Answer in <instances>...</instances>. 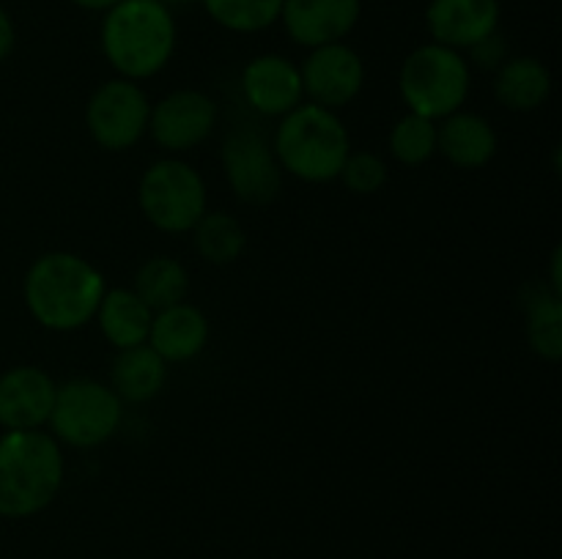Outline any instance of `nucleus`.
Masks as SVG:
<instances>
[{
    "label": "nucleus",
    "mask_w": 562,
    "mask_h": 559,
    "mask_svg": "<svg viewBox=\"0 0 562 559\" xmlns=\"http://www.w3.org/2000/svg\"><path fill=\"white\" fill-rule=\"evenodd\" d=\"M104 290V274L91 261L66 250L36 258L22 283L27 312L49 332H75L91 323Z\"/></svg>",
    "instance_id": "obj_1"
},
{
    "label": "nucleus",
    "mask_w": 562,
    "mask_h": 559,
    "mask_svg": "<svg viewBox=\"0 0 562 559\" xmlns=\"http://www.w3.org/2000/svg\"><path fill=\"white\" fill-rule=\"evenodd\" d=\"M173 11L159 5L157 0H121L104 11L102 53L108 64L124 80H148L170 64L176 53Z\"/></svg>",
    "instance_id": "obj_2"
},
{
    "label": "nucleus",
    "mask_w": 562,
    "mask_h": 559,
    "mask_svg": "<svg viewBox=\"0 0 562 559\" xmlns=\"http://www.w3.org/2000/svg\"><path fill=\"white\" fill-rule=\"evenodd\" d=\"M64 449L53 433L5 431L0 436V518H31L64 488Z\"/></svg>",
    "instance_id": "obj_3"
},
{
    "label": "nucleus",
    "mask_w": 562,
    "mask_h": 559,
    "mask_svg": "<svg viewBox=\"0 0 562 559\" xmlns=\"http://www.w3.org/2000/svg\"><path fill=\"white\" fill-rule=\"evenodd\" d=\"M272 151L283 173L307 184H327L344 170L351 137L335 110L302 102L280 118Z\"/></svg>",
    "instance_id": "obj_4"
},
{
    "label": "nucleus",
    "mask_w": 562,
    "mask_h": 559,
    "mask_svg": "<svg viewBox=\"0 0 562 559\" xmlns=\"http://www.w3.org/2000/svg\"><path fill=\"white\" fill-rule=\"evenodd\" d=\"M472 66L459 49L445 44H423L412 49L398 71V91L409 113L442 121L461 110L470 96Z\"/></svg>",
    "instance_id": "obj_5"
},
{
    "label": "nucleus",
    "mask_w": 562,
    "mask_h": 559,
    "mask_svg": "<svg viewBox=\"0 0 562 559\" xmlns=\"http://www.w3.org/2000/svg\"><path fill=\"white\" fill-rule=\"evenodd\" d=\"M137 206L143 217L162 233H190L198 219L209 212L206 181L184 159H157L140 175Z\"/></svg>",
    "instance_id": "obj_6"
},
{
    "label": "nucleus",
    "mask_w": 562,
    "mask_h": 559,
    "mask_svg": "<svg viewBox=\"0 0 562 559\" xmlns=\"http://www.w3.org/2000/svg\"><path fill=\"white\" fill-rule=\"evenodd\" d=\"M124 420V400L97 378H71L55 392L49 433L58 444L93 449L110 442Z\"/></svg>",
    "instance_id": "obj_7"
},
{
    "label": "nucleus",
    "mask_w": 562,
    "mask_h": 559,
    "mask_svg": "<svg viewBox=\"0 0 562 559\" xmlns=\"http://www.w3.org/2000/svg\"><path fill=\"white\" fill-rule=\"evenodd\" d=\"M146 91L135 80L113 77L91 93L86 104V126L104 151H130L148 132Z\"/></svg>",
    "instance_id": "obj_8"
},
{
    "label": "nucleus",
    "mask_w": 562,
    "mask_h": 559,
    "mask_svg": "<svg viewBox=\"0 0 562 559\" xmlns=\"http://www.w3.org/2000/svg\"><path fill=\"white\" fill-rule=\"evenodd\" d=\"M223 170L234 195L250 206H267L283 186V170L274 159L272 142L252 126H239L225 137Z\"/></svg>",
    "instance_id": "obj_9"
},
{
    "label": "nucleus",
    "mask_w": 562,
    "mask_h": 559,
    "mask_svg": "<svg viewBox=\"0 0 562 559\" xmlns=\"http://www.w3.org/2000/svg\"><path fill=\"white\" fill-rule=\"evenodd\" d=\"M217 115L220 110L209 93L198 88H179L151 104L148 132L159 148L170 153H184L209 140L217 126Z\"/></svg>",
    "instance_id": "obj_10"
},
{
    "label": "nucleus",
    "mask_w": 562,
    "mask_h": 559,
    "mask_svg": "<svg viewBox=\"0 0 562 559\" xmlns=\"http://www.w3.org/2000/svg\"><path fill=\"white\" fill-rule=\"evenodd\" d=\"M300 75L311 104L335 110V113L355 102L366 85V64L360 53L344 42L311 49V55L302 60Z\"/></svg>",
    "instance_id": "obj_11"
},
{
    "label": "nucleus",
    "mask_w": 562,
    "mask_h": 559,
    "mask_svg": "<svg viewBox=\"0 0 562 559\" xmlns=\"http://www.w3.org/2000/svg\"><path fill=\"white\" fill-rule=\"evenodd\" d=\"M241 96L256 113L283 118L305 102L300 66L278 53H263L241 69Z\"/></svg>",
    "instance_id": "obj_12"
},
{
    "label": "nucleus",
    "mask_w": 562,
    "mask_h": 559,
    "mask_svg": "<svg viewBox=\"0 0 562 559\" xmlns=\"http://www.w3.org/2000/svg\"><path fill=\"white\" fill-rule=\"evenodd\" d=\"M58 384L36 365L11 367L0 376V427L38 431L49 422Z\"/></svg>",
    "instance_id": "obj_13"
},
{
    "label": "nucleus",
    "mask_w": 562,
    "mask_h": 559,
    "mask_svg": "<svg viewBox=\"0 0 562 559\" xmlns=\"http://www.w3.org/2000/svg\"><path fill=\"white\" fill-rule=\"evenodd\" d=\"M362 0H283L280 22L294 44L307 49L344 42L357 27Z\"/></svg>",
    "instance_id": "obj_14"
},
{
    "label": "nucleus",
    "mask_w": 562,
    "mask_h": 559,
    "mask_svg": "<svg viewBox=\"0 0 562 559\" xmlns=\"http://www.w3.org/2000/svg\"><path fill=\"white\" fill-rule=\"evenodd\" d=\"M426 25L434 42L461 53L497 33L499 0H431Z\"/></svg>",
    "instance_id": "obj_15"
},
{
    "label": "nucleus",
    "mask_w": 562,
    "mask_h": 559,
    "mask_svg": "<svg viewBox=\"0 0 562 559\" xmlns=\"http://www.w3.org/2000/svg\"><path fill=\"white\" fill-rule=\"evenodd\" d=\"M497 132L477 113L456 110L437 124V153L461 170H481L497 157Z\"/></svg>",
    "instance_id": "obj_16"
},
{
    "label": "nucleus",
    "mask_w": 562,
    "mask_h": 559,
    "mask_svg": "<svg viewBox=\"0 0 562 559\" xmlns=\"http://www.w3.org/2000/svg\"><path fill=\"white\" fill-rule=\"evenodd\" d=\"M209 334H212V327H209V318L203 316V310H198L190 301H181V305L154 312L146 343L168 365H173V362L195 360L209 345Z\"/></svg>",
    "instance_id": "obj_17"
},
{
    "label": "nucleus",
    "mask_w": 562,
    "mask_h": 559,
    "mask_svg": "<svg viewBox=\"0 0 562 559\" xmlns=\"http://www.w3.org/2000/svg\"><path fill=\"white\" fill-rule=\"evenodd\" d=\"M93 318H97L104 340L115 351H124L146 343L148 332H151L154 310L132 288H110L104 290Z\"/></svg>",
    "instance_id": "obj_18"
},
{
    "label": "nucleus",
    "mask_w": 562,
    "mask_h": 559,
    "mask_svg": "<svg viewBox=\"0 0 562 559\" xmlns=\"http://www.w3.org/2000/svg\"><path fill=\"white\" fill-rule=\"evenodd\" d=\"M549 93H552V75L547 64L532 55L508 58L494 77V96L510 113H532L543 107Z\"/></svg>",
    "instance_id": "obj_19"
},
{
    "label": "nucleus",
    "mask_w": 562,
    "mask_h": 559,
    "mask_svg": "<svg viewBox=\"0 0 562 559\" xmlns=\"http://www.w3.org/2000/svg\"><path fill=\"white\" fill-rule=\"evenodd\" d=\"M168 384V362L148 343L119 351L110 370V387L126 403H148Z\"/></svg>",
    "instance_id": "obj_20"
},
{
    "label": "nucleus",
    "mask_w": 562,
    "mask_h": 559,
    "mask_svg": "<svg viewBox=\"0 0 562 559\" xmlns=\"http://www.w3.org/2000/svg\"><path fill=\"white\" fill-rule=\"evenodd\" d=\"M527 340L541 360L558 362L562 356V296L549 285L525 290Z\"/></svg>",
    "instance_id": "obj_21"
},
{
    "label": "nucleus",
    "mask_w": 562,
    "mask_h": 559,
    "mask_svg": "<svg viewBox=\"0 0 562 559\" xmlns=\"http://www.w3.org/2000/svg\"><path fill=\"white\" fill-rule=\"evenodd\" d=\"M137 296L151 307L154 312L165 310L187 301L190 294V272L181 261L168 255H154L143 263L135 272V285H132Z\"/></svg>",
    "instance_id": "obj_22"
},
{
    "label": "nucleus",
    "mask_w": 562,
    "mask_h": 559,
    "mask_svg": "<svg viewBox=\"0 0 562 559\" xmlns=\"http://www.w3.org/2000/svg\"><path fill=\"white\" fill-rule=\"evenodd\" d=\"M195 233V250L203 261L214 266H225L241 258L247 247V233L239 219L228 212H206L198 225L192 228Z\"/></svg>",
    "instance_id": "obj_23"
},
{
    "label": "nucleus",
    "mask_w": 562,
    "mask_h": 559,
    "mask_svg": "<svg viewBox=\"0 0 562 559\" xmlns=\"http://www.w3.org/2000/svg\"><path fill=\"white\" fill-rule=\"evenodd\" d=\"M220 27L234 33H261L280 20L283 0H201Z\"/></svg>",
    "instance_id": "obj_24"
},
{
    "label": "nucleus",
    "mask_w": 562,
    "mask_h": 559,
    "mask_svg": "<svg viewBox=\"0 0 562 559\" xmlns=\"http://www.w3.org/2000/svg\"><path fill=\"white\" fill-rule=\"evenodd\" d=\"M390 153L406 168L426 164L437 153V121L406 113L390 129Z\"/></svg>",
    "instance_id": "obj_25"
},
{
    "label": "nucleus",
    "mask_w": 562,
    "mask_h": 559,
    "mask_svg": "<svg viewBox=\"0 0 562 559\" xmlns=\"http://www.w3.org/2000/svg\"><path fill=\"white\" fill-rule=\"evenodd\" d=\"M387 162L373 151H351L338 179L355 195H376L387 184Z\"/></svg>",
    "instance_id": "obj_26"
},
{
    "label": "nucleus",
    "mask_w": 562,
    "mask_h": 559,
    "mask_svg": "<svg viewBox=\"0 0 562 559\" xmlns=\"http://www.w3.org/2000/svg\"><path fill=\"white\" fill-rule=\"evenodd\" d=\"M470 53H472V64L481 66V69L497 71L499 66L508 60V44H505V38L499 36V33H492L488 38L477 42L475 47H470Z\"/></svg>",
    "instance_id": "obj_27"
},
{
    "label": "nucleus",
    "mask_w": 562,
    "mask_h": 559,
    "mask_svg": "<svg viewBox=\"0 0 562 559\" xmlns=\"http://www.w3.org/2000/svg\"><path fill=\"white\" fill-rule=\"evenodd\" d=\"M16 44V31H14V20L9 16V11L0 5V64L14 53Z\"/></svg>",
    "instance_id": "obj_28"
},
{
    "label": "nucleus",
    "mask_w": 562,
    "mask_h": 559,
    "mask_svg": "<svg viewBox=\"0 0 562 559\" xmlns=\"http://www.w3.org/2000/svg\"><path fill=\"white\" fill-rule=\"evenodd\" d=\"M560 261H562V250L560 247H554L552 252V277H549V288L554 290V294L562 296V277H560Z\"/></svg>",
    "instance_id": "obj_29"
},
{
    "label": "nucleus",
    "mask_w": 562,
    "mask_h": 559,
    "mask_svg": "<svg viewBox=\"0 0 562 559\" xmlns=\"http://www.w3.org/2000/svg\"><path fill=\"white\" fill-rule=\"evenodd\" d=\"M75 5H80V9L86 11H110L115 3H121V0H71Z\"/></svg>",
    "instance_id": "obj_30"
},
{
    "label": "nucleus",
    "mask_w": 562,
    "mask_h": 559,
    "mask_svg": "<svg viewBox=\"0 0 562 559\" xmlns=\"http://www.w3.org/2000/svg\"><path fill=\"white\" fill-rule=\"evenodd\" d=\"M157 3L165 5L168 11H176V9H187V5L201 3V0H157Z\"/></svg>",
    "instance_id": "obj_31"
}]
</instances>
